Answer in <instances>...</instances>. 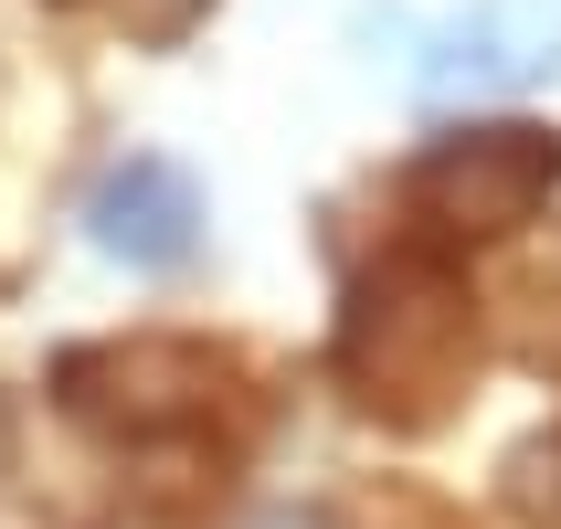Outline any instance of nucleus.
<instances>
[{
	"mask_svg": "<svg viewBox=\"0 0 561 529\" xmlns=\"http://www.w3.org/2000/svg\"><path fill=\"white\" fill-rule=\"evenodd\" d=\"M127 191H138V222H106V244H117V254H149V265H170V254L191 244V191H181V170L138 159V170H127Z\"/></svg>",
	"mask_w": 561,
	"mask_h": 529,
	"instance_id": "1",
	"label": "nucleus"
}]
</instances>
